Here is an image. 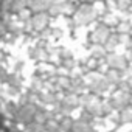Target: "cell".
I'll return each mask as SVG.
<instances>
[{"label":"cell","mask_w":132,"mask_h":132,"mask_svg":"<svg viewBox=\"0 0 132 132\" xmlns=\"http://www.w3.org/2000/svg\"><path fill=\"white\" fill-rule=\"evenodd\" d=\"M0 132H132V0H0Z\"/></svg>","instance_id":"obj_1"}]
</instances>
